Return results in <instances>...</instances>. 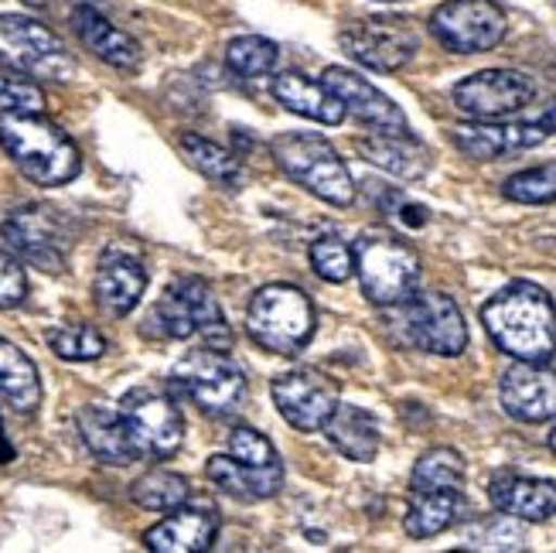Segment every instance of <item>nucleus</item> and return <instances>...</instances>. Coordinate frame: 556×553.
Instances as JSON below:
<instances>
[{"label":"nucleus","mask_w":556,"mask_h":553,"mask_svg":"<svg viewBox=\"0 0 556 553\" xmlns=\"http://www.w3.org/2000/svg\"><path fill=\"white\" fill-rule=\"evenodd\" d=\"M492 342L516 363H549L556 352V307L543 287L516 280L481 307Z\"/></svg>","instance_id":"1"},{"label":"nucleus","mask_w":556,"mask_h":553,"mask_svg":"<svg viewBox=\"0 0 556 553\" xmlns=\"http://www.w3.org/2000/svg\"><path fill=\"white\" fill-rule=\"evenodd\" d=\"M0 148L8 151L24 178L41 188L68 185L83 167L76 140L45 113L0 110Z\"/></svg>","instance_id":"2"},{"label":"nucleus","mask_w":556,"mask_h":553,"mask_svg":"<svg viewBox=\"0 0 556 553\" xmlns=\"http://www.w3.org/2000/svg\"><path fill=\"white\" fill-rule=\"evenodd\" d=\"M143 335H154V339H191V335H202V342L212 349L229 352L232 345V331L226 325V315L219 301H215L212 287L199 277H178L161 301L151 307V315L143 318Z\"/></svg>","instance_id":"3"},{"label":"nucleus","mask_w":556,"mask_h":553,"mask_svg":"<svg viewBox=\"0 0 556 553\" xmlns=\"http://www.w3.org/2000/svg\"><path fill=\"white\" fill-rule=\"evenodd\" d=\"M270 154L280 164V172L318 196L328 205L345 209L355 202V181L349 175L345 161L318 134H277L270 143Z\"/></svg>","instance_id":"4"},{"label":"nucleus","mask_w":556,"mask_h":553,"mask_svg":"<svg viewBox=\"0 0 556 553\" xmlns=\"http://www.w3.org/2000/svg\"><path fill=\"white\" fill-rule=\"evenodd\" d=\"M250 339L274 355H298L314 335V304L290 284L260 287L247 311Z\"/></svg>","instance_id":"5"},{"label":"nucleus","mask_w":556,"mask_h":553,"mask_svg":"<svg viewBox=\"0 0 556 553\" xmlns=\"http://www.w3.org/2000/svg\"><path fill=\"white\" fill-rule=\"evenodd\" d=\"M172 387L208 417H229L247 403V376L223 349H191L172 369Z\"/></svg>","instance_id":"6"},{"label":"nucleus","mask_w":556,"mask_h":553,"mask_svg":"<svg viewBox=\"0 0 556 553\" xmlns=\"http://www.w3.org/2000/svg\"><path fill=\"white\" fill-rule=\"evenodd\" d=\"M0 236L17 260L48 274H62L68 250L76 247V226H72L68 212L48 202H28L14 209L0 226Z\"/></svg>","instance_id":"7"},{"label":"nucleus","mask_w":556,"mask_h":553,"mask_svg":"<svg viewBox=\"0 0 556 553\" xmlns=\"http://www.w3.org/2000/svg\"><path fill=\"white\" fill-rule=\"evenodd\" d=\"M355 274L362 294L379 307H396L417 291L420 256L417 250L390 232H366L355 243Z\"/></svg>","instance_id":"8"},{"label":"nucleus","mask_w":556,"mask_h":553,"mask_svg":"<svg viewBox=\"0 0 556 553\" xmlns=\"http://www.w3.org/2000/svg\"><path fill=\"white\" fill-rule=\"evenodd\" d=\"M396 331L406 345L430 355H462L468 345V325L454 298L441 291H414L396 304Z\"/></svg>","instance_id":"9"},{"label":"nucleus","mask_w":556,"mask_h":553,"mask_svg":"<svg viewBox=\"0 0 556 553\" xmlns=\"http://www.w3.org/2000/svg\"><path fill=\"white\" fill-rule=\"evenodd\" d=\"M0 55L35 79L68 83L76 72V59L68 55L65 41L28 14H0Z\"/></svg>","instance_id":"10"},{"label":"nucleus","mask_w":556,"mask_h":553,"mask_svg":"<svg viewBox=\"0 0 556 553\" xmlns=\"http://www.w3.org/2000/svg\"><path fill=\"white\" fill-rule=\"evenodd\" d=\"M119 414L127 420L140 458H172L185 441V417L172 393L157 387H134L119 400Z\"/></svg>","instance_id":"11"},{"label":"nucleus","mask_w":556,"mask_h":553,"mask_svg":"<svg viewBox=\"0 0 556 553\" xmlns=\"http://www.w3.org/2000/svg\"><path fill=\"white\" fill-rule=\"evenodd\" d=\"M505 32L509 21L495 0H447L430 14V35L454 55L492 52Z\"/></svg>","instance_id":"12"},{"label":"nucleus","mask_w":556,"mask_h":553,"mask_svg":"<svg viewBox=\"0 0 556 553\" xmlns=\"http://www.w3.org/2000/svg\"><path fill=\"white\" fill-rule=\"evenodd\" d=\"M345 52L372 72H400L417 55L420 35L400 17H358L342 32Z\"/></svg>","instance_id":"13"},{"label":"nucleus","mask_w":556,"mask_h":553,"mask_svg":"<svg viewBox=\"0 0 556 553\" xmlns=\"http://www.w3.org/2000/svg\"><path fill=\"white\" fill-rule=\"evenodd\" d=\"M454 106L471 120H502L536 100V83L516 68H485L454 86Z\"/></svg>","instance_id":"14"},{"label":"nucleus","mask_w":556,"mask_h":553,"mask_svg":"<svg viewBox=\"0 0 556 553\" xmlns=\"http://www.w3.org/2000/svg\"><path fill=\"white\" fill-rule=\"evenodd\" d=\"M274 403L290 427L311 435V430H325L334 414L338 387L318 369H290L274 379Z\"/></svg>","instance_id":"15"},{"label":"nucleus","mask_w":556,"mask_h":553,"mask_svg":"<svg viewBox=\"0 0 556 553\" xmlns=\"http://www.w3.org/2000/svg\"><path fill=\"white\" fill-rule=\"evenodd\" d=\"M321 83L338 96V100H342L345 113H352L358 124L372 127L376 134H406L403 110L386 92H379L372 83L362 79L358 72H349L342 65H331V68H325Z\"/></svg>","instance_id":"16"},{"label":"nucleus","mask_w":556,"mask_h":553,"mask_svg":"<svg viewBox=\"0 0 556 553\" xmlns=\"http://www.w3.org/2000/svg\"><path fill=\"white\" fill-rule=\"evenodd\" d=\"M143 291H148V271L137 253L124 247H106L100 256V271H96L92 294L110 318H124L140 304Z\"/></svg>","instance_id":"17"},{"label":"nucleus","mask_w":556,"mask_h":553,"mask_svg":"<svg viewBox=\"0 0 556 553\" xmlns=\"http://www.w3.org/2000/svg\"><path fill=\"white\" fill-rule=\"evenodd\" d=\"M505 414L522 424H543L556 417V373L546 363H516L502 376Z\"/></svg>","instance_id":"18"},{"label":"nucleus","mask_w":556,"mask_h":553,"mask_svg":"<svg viewBox=\"0 0 556 553\" xmlns=\"http://www.w3.org/2000/svg\"><path fill=\"white\" fill-rule=\"evenodd\" d=\"M549 134L543 124H498V120H475L451 130L454 148L471 161H495L502 154L529 151L543 143Z\"/></svg>","instance_id":"19"},{"label":"nucleus","mask_w":556,"mask_h":553,"mask_svg":"<svg viewBox=\"0 0 556 553\" xmlns=\"http://www.w3.org/2000/svg\"><path fill=\"white\" fill-rule=\"evenodd\" d=\"M219 533V513L212 506H178L143 533V546L154 553H199L208 550Z\"/></svg>","instance_id":"20"},{"label":"nucleus","mask_w":556,"mask_h":553,"mask_svg":"<svg viewBox=\"0 0 556 553\" xmlns=\"http://www.w3.org/2000/svg\"><path fill=\"white\" fill-rule=\"evenodd\" d=\"M76 427L83 444L92 451V458H100L103 465H130L140 458V451L127 430V420L119 411H110V406H96L86 403L76 414Z\"/></svg>","instance_id":"21"},{"label":"nucleus","mask_w":556,"mask_h":553,"mask_svg":"<svg viewBox=\"0 0 556 553\" xmlns=\"http://www.w3.org/2000/svg\"><path fill=\"white\" fill-rule=\"evenodd\" d=\"M489 499L498 513H509L522 523H546L556 516V486L546 482V478L502 472L492 478Z\"/></svg>","instance_id":"22"},{"label":"nucleus","mask_w":556,"mask_h":553,"mask_svg":"<svg viewBox=\"0 0 556 553\" xmlns=\"http://www.w3.org/2000/svg\"><path fill=\"white\" fill-rule=\"evenodd\" d=\"M72 28H76L79 41L100 62L119 68V72H137L140 68V62H143L140 45L127 32H119L116 24H110L92 4H79L76 11H72Z\"/></svg>","instance_id":"23"},{"label":"nucleus","mask_w":556,"mask_h":553,"mask_svg":"<svg viewBox=\"0 0 556 553\" xmlns=\"http://www.w3.org/2000/svg\"><path fill=\"white\" fill-rule=\"evenodd\" d=\"M205 475L215 489H223L232 499L256 502V499H270L283 489V465H247L232 458V454H215L205 465Z\"/></svg>","instance_id":"24"},{"label":"nucleus","mask_w":556,"mask_h":553,"mask_svg":"<svg viewBox=\"0 0 556 553\" xmlns=\"http://www.w3.org/2000/svg\"><path fill=\"white\" fill-rule=\"evenodd\" d=\"M355 151L369 164L382 167L386 175L417 181L430 172V151L414 137V134H369L355 140Z\"/></svg>","instance_id":"25"},{"label":"nucleus","mask_w":556,"mask_h":553,"mask_svg":"<svg viewBox=\"0 0 556 553\" xmlns=\"http://www.w3.org/2000/svg\"><path fill=\"white\" fill-rule=\"evenodd\" d=\"M274 96L277 103L298 116H307L314 124H325L334 127L345 120V106L342 100L325 86V83H311L301 72H280L274 79Z\"/></svg>","instance_id":"26"},{"label":"nucleus","mask_w":556,"mask_h":553,"mask_svg":"<svg viewBox=\"0 0 556 553\" xmlns=\"http://www.w3.org/2000/svg\"><path fill=\"white\" fill-rule=\"evenodd\" d=\"M325 435L349 462L366 465L379 454V424L372 420L369 411H362L355 403L334 406V414L325 424Z\"/></svg>","instance_id":"27"},{"label":"nucleus","mask_w":556,"mask_h":553,"mask_svg":"<svg viewBox=\"0 0 556 553\" xmlns=\"http://www.w3.org/2000/svg\"><path fill=\"white\" fill-rule=\"evenodd\" d=\"M468 513V502L462 489H444V492H414V502L406 510V533L414 540H430L447 533L454 523H462Z\"/></svg>","instance_id":"28"},{"label":"nucleus","mask_w":556,"mask_h":553,"mask_svg":"<svg viewBox=\"0 0 556 553\" xmlns=\"http://www.w3.org/2000/svg\"><path fill=\"white\" fill-rule=\"evenodd\" d=\"M0 400L17 414H35L41 406L38 366L8 339H0Z\"/></svg>","instance_id":"29"},{"label":"nucleus","mask_w":556,"mask_h":553,"mask_svg":"<svg viewBox=\"0 0 556 553\" xmlns=\"http://www.w3.org/2000/svg\"><path fill=\"white\" fill-rule=\"evenodd\" d=\"M178 148L185 154V161L195 167V172H202L208 181L223 185V188H239L247 178L243 164H239V158L226 148H219L215 140L202 137V134H181Z\"/></svg>","instance_id":"30"},{"label":"nucleus","mask_w":556,"mask_h":553,"mask_svg":"<svg viewBox=\"0 0 556 553\" xmlns=\"http://www.w3.org/2000/svg\"><path fill=\"white\" fill-rule=\"evenodd\" d=\"M465 486V458L454 448H430L420 454L409 475V489L414 492H444Z\"/></svg>","instance_id":"31"},{"label":"nucleus","mask_w":556,"mask_h":553,"mask_svg":"<svg viewBox=\"0 0 556 553\" xmlns=\"http://www.w3.org/2000/svg\"><path fill=\"white\" fill-rule=\"evenodd\" d=\"M188 495H191L188 478L167 472V468H154L148 475H140L130 486V499L148 513H172V510L185 506Z\"/></svg>","instance_id":"32"},{"label":"nucleus","mask_w":556,"mask_h":553,"mask_svg":"<svg viewBox=\"0 0 556 553\" xmlns=\"http://www.w3.org/2000/svg\"><path fill=\"white\" fill-rule=\"evenodd\" d=\"M48 349L59 359H68V363H92L106 352V339L89 322H76L48 331Z\"/></svg>","instance_id":"33"},{"label":"nucleus","mask_w":556,"mask_h":553,"mask_svg":"<svg viewBox=\"0 0 556 553\" xmlns=\"http://www.w3.org/2000/svg\"><path fill=\"white\" fill-rule=\"evenodd\" d=\"M280 52L270 38H260V35H243V38H232L226 48V62L236 76L253 79V76H267V72L277 65Z\"/></svg>","instance_id":"34"},{"label":"nucleus","mask_w":556,"mask_h":553,"mask_svg":"<svg viewBox=\"0 0 556 553\" xmlns=\"http://www.w3.org/2000/svg\"><path fill=\"white\" fill-rule=\"evenodd\" d=\"M311 267L328 284H345L355 277V247L338 236H321L311 243Z\"/></svg>","instance_id":"35"},{"label":"nucleus","mask_w":556,"mask_h":553,"mask_svg":"<svg viewBox=\"0 0 556 553\" xmlns=\"http://www.w3.org/2000/svg\"><path fill=\"white\" fill-rule=\"evenodd\" d=\"M502 191H505V199L519 205H549L556 202V164L526 167V172L505 181Z\"/></svg>","instance_id":"36"},{"label":"nucleus","mask_w":556,"mask_h":553,"mask_svg":"<svg viewBox=\"0 0 556 553\" xmlns=\"http://www.w3.org/2000/svg\"><path fill=\"white\" fill-rule=\"evenodd\" d=\"M522 543H526L522 519L509 513L481 519L468 526V533H465V546H475V550H522Z\"/></svg>","instance_id":"37"},{"label":"nucleus","mask_w":556,"mask_h":553,"mask_svg":"<svg viewBox=\"0 0 556 553\" xmlns=\"http://www.w3.org/2000/svg\"><path fill=\"white\" fill-rule=\"evenodd\" d=\"M0 106H4V110L41 113L45 110V92L31 79H24L17 68L0 65Z\"/></svg>","instance_id":"38"},{"label":"nucleus","mask_w":556,"mask_h":553,"mask_svg":"<svg viewBox=\"0 0 556 553\" xmlns=\"http://www.w3.org/2000/svg\"><path fill=\"white\" fill-rule=\"evenodd\" d=\"M229 454L239 462H247V465H274V462H280L270 438H263L260 430H253V427H232Z\"/></svg>","instance_id":"39"},{"label":"nucleus","mask_w":556,"mask_h":553,"mask_svg":"<svg viewBox=\"0 0 556 553\" xmlns=\"http://www.w3.org/2000/svg\"><path fill=\"white\" fill-rule=\"evenodd\" d=\"M28 294V277H24V267L17 263V256H11L8 250H0V307H17Z\"/></svg>","instance_id":"40"},{"label":"nucleus","mask_w":556,"mask_h":553,"mask_svg":"<svg viewBox=\"0 0 556 553\" xmlns=\"http://www.w3.org/2000/svg\"><path fill=\"white\" fill-rule=\"evenodd\" d=\"M540 124H543V130H546V134H556V100L546 106V113L540 116Z\"/></svg>","instance_id":"41"},{"label":"nucleus","mask_w":556,"mask_h":553,"mask_svg":"<svg viewBox=\"0 0 556 553\" xmlns=\"http://www.w3.org/2000/svg\"><path fill=\"white\" fill-rule=\"evenodd\" d=\"M549 451L556 454V427H553V435H549Z\"/></svg>","instance_id":"42"},{"label":"nucleus","mask_w":556,"mask_h":553,"mask_svg":"<svg viewBox=\"0 0 556 553\" xmlns=\"http://www.w3.org/2000/svg\"><path fill=\"white\" fill-rule=\"evenodd\" d=\"M24 4H35V8H41V4H45V0H24Z\"/></svg>","instance_id":"43"},{"label":"nucleus","mask_w":556,"mask_h":553,"mask_svg":"<svg viewBox=\"0 0 556 553\" xmlns=\"http://www.w3.org/2000/svg\"><path fill=\"white\" fill-rule=\"evenodd\" d=\"M376 4H396V0H376Z\"/></svg>","instance_id":"44"}]
</instances>
